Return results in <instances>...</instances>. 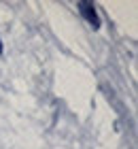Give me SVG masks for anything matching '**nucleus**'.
<instances>
[{
	"mask_svg": "<svg viewBox=\"0 0 138 149\" xmlns=\"http://www.w3.org/2000/svg\"><path fill=\"white\" fill-rule=\"evenodd\" d=\"M79 11H81V15L85 17L87 22L94 26V28H100V17H98V13H96V6H94V4H89V2H79Z\"/></svg>",
	"mask_w": 138,
	"mask_h": 149,
	"instance_id": "f257e3e1",
	"label": "nucleus"
},
{
	"mask_svg": "<svg viewBox=\"0 0 138 149\" xmlns=\"http://www.w3.org/2000/svg\"><path fill=\"white\" fill-rule=\"evenodd\" d=\"M0 53H2V43H0Z\"/></svg>",
	"mask_w": 138,
	"mask_h": 149,
	"instance_id": "f03ea898",
	"label": "nucleus"
}]
</instances>
